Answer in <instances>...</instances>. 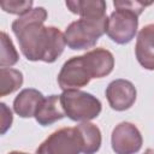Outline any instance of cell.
I'll list each match as a JSON object with an SVG mask.
<instances>
[{
    "label": "cell",
    "instance_id": "17",
    "mask_svg": "<svg viewBox=\"0 0 154 154\" xmlns=\"http://www.w3.org/2000/svg\"><path fill=\"white\" fill-rule=\"evenodd\" d=\"M0 6L4 11L13 14H25L31 10L32 1H19V0H1Z\"/></svg>",
    "mask_w": 154,
    "mask_h": 154
},
{
    "label": "cell",
    "instance_id": "16",
    "mask_svg": "<svg viewBox=\"0 0 154 154\" xmlns=\"http://www.w3.org/2000/svg\"><path fill=\"white\" fill-rule=\"evenodd\" d=\"M18 61V53L6 32L1 31V58L0 65L1 67L12 66Z\"/></svg>",
    "mask_w": 154,
    "mask_h": 154
},
{
    "label": "cell",
    "instance_id": "13",
    "mask_svg": "<svg viewBox=\"0 0 154 154\" xmlns=\"http://www.w3.org/2000/svg\"><path fill=\"white\" fill-rule=\"evenodd\" d=\"M81 141V152L83 154H94L101 146L100 129L91 123L84 122L75 126Z\"/></svg>",
    "mask_w": 154,
    "mask_h": 154
},
{
    "label": "cell",
    "instance_id": "20",
    "mask_svg": "<svg viewBox=\"0 0 154 154\" xmlns=\"http://www.w3.org/2000/svg\"><path fill=\"white\" fill-rule=\"evenodd\" d=\"M144 154H154V149H153V148H148V149L144 152Z\"/></svg>",
    "mask_w": 154,
    "mask_h": 154
},
{
    "label": "cell",
    "instance_id": "15",
    "mask_svg": "<svg viewBox=\"0 0 154 154\" xmlns=\"http://www.w3.org/2000/svg\"><path fill=\"white\" fill-rule=\"evenodd\" d=\"M23 83V75L14 69H0V96L16 91Z\"/></svg>",
    "mask_w": 154,
    "mask_h": 154
},
{
    "label": "cell",
    "instance_id": "12",
    "mask_svg": "<svg viewBox=\"0 0 154 154\" xmlns=\"http://www.w3.org/2000/svg\"><path fill=\"white\" fill-rule=\"evenodd\" d=\"M66 114L61 105L60 95H51L42 100L35 114V119L40 125L46 126L64 118Z\"/></svg>",
    "mask_w": 154,
    "mask_h": 154
},
{
    "label": "cell",
    "instance_id": "9",
    "mask_svg": "<svg viewBox=\"0 0 154 154\" xmlns=\"http://www.w3.org/2000/svg\"><path fill=\"white\" fill-rule=\"evenodd\" d=\"M84 64L91 78H101L111 73L114 66L112 53L105 48H94L83 54Z\"/></svg>",
    "mask_w": 154,
    "mask_h": 154
},
{
    "label": "cell",
    "instance_id": "2",
    "mask_svg": "<svg viewBox=\"0 0 154 154\" xmlns=\"http://www.w3.org/2000/svg\"><path fill=\"white\" fill-rule=\"evenodd\" d=\"M107 17L99 19L81 18L72 22L65 30V41L71 49H87L95 46L106 32Z\"/></svg>",
    "mask_w": 154,
    "mask_h": 154
},
{
    "label": "cell",
    "instance_id": "6",
    "mask_svg": "<svg viewBox=\"0 0 154 154\" xmlns=\"http://www.w3.org/2000/svg\"><path fill=\"white\" fill-rule=\"evenodd\" d=\"M91 76L84 64L83 55L72 57L63 65L58 75V84L65 90L79 89L89 83Z\"/></svg>",
    "mask_w": 154,
    "mask_h": 154
},
{
    "label": "cell",
    "instance_id": "1",
    "mask_svg": "<svg viewBox=\"0 0 154 154\" xmlns=\"http://www.w3.org/2000/svg\"><path fill=\"white\" fill-rule=\"evenodd\" d=\"M46 18L47 11L43 7H36L12 23V31L28 60L53 63L65 48V35L55 26H45Z\"/></svg>",
    "mask_w": 154,
    "mask_h": 154
},
{
    "label": "cell",
    "instance_id": "5",
    "mask_svg": "<svg viewBox=\"0 0 154 154\" xmlns=\"http://www.w3.org/2000/svg\"><path fill=\"white\" fill-rule=\"evenodd\" d=\"M81 141L76 128H63L54 131L37 148L36 154H79Z\"/></svg>",
    "mask_w": 154,
    "mask_h": 154
},
{
    "label": "cell",
    "instance_id": "7",
    "mask_svg": "<svg viewBox=\"0 0 154 154\" xmlns=\"http://www.w3.org/2000/svg\"><path fill=\"white\" fill-rule=\"evenodd\" d=\"M111 142L116 154H135L142 147V136L134 124L123 122L113 129Z\"/></svg>",
    "mask_w": 154,
    "mask_h": 154
},
{
    "label": "cell",
    "instance_id": "8",
    "mask_svg": "<svg viewBox=\"0 0 154 154\" xmlns=\"http://www.w3.org/2000/svg\"><path fill=\"white\" fill-rule=\"evenodd\" d=\"M106 97L109 106L116 111H125L130 108L136 100V88L126 79L112 81L106 89Z\"/></svg>",
    "mask_w": 154,
    "mask_h": 154
},
{
    "label": "cell",
    "instance_id": "10",
    "mask_svg": "<svg viewBox=\"0 0 154 154\" xmlns=\"http://www.w3.org/2000/svg\"><path fill=\"white\" fill-rule=\"evenodd\" d=\"M135 53L138 63L144 69L154 70V24H148L140 30Z\"/></svg>",
    "mask_w": 154,
    "mask_h": 154
},
{
    "label": "cell",
    "instance_id": "3",
    "mask_svg": "<svg viewBox=\"0 0 154 154\" xmlns=\"http://www.w3.org/2000/svg\"><path fill=\"white\" fill-rule=\"evenodd\" d=\"M65 114L75 122H88L101 112V102L91 94L75 89L65 90L60 95Z\"/></svg>",
    "mask_w": 154,
    "mask_h": 154
},
{
    "label": "cell",
    "instance_id": "4",
    "mask_svg": "<svg viewBox=\"0 0 154 154\" xmlns=\"http://www.w3.org/2000/svg\"><path fill=\"white\" fill-rule=\"evenodd\" d=\"M137 17L138 14L130 10L116 8L107 19L106 34L112 41L119 45L130 42L137 31Z\"/></svg>",
    "mask_w": 154,
    "mask_h": 154
},
{
    "label": "cell",
    "instance_id": "18",
    "mask_svg": "<svg viewBox=\"0 0 154 154\" xmlns=\"http://www.w3.org/2000/svg\"><path fill=\"white\" fill-rule=\"evenodd\" d=\"M153 2H143V1H129V0H116L113 1V6L116 8H125V10H130L132 12H135L136 14H141L143 12V10L152 5Z\"/></svg>",
    "mask_w": 154,
    "mask_h": 154
},
{
    "label": "cell",
    "instance_id": "21",
    "mask_svg": "<svg viewBox=\"0 0 154 154\" xmlns=\"http://www.w3.org/2000/svg\"><path fill=\"white\" fill-rule=\"evenodd\" d=\"M8 154H28V153H24V152H11Z\"/></svg>",
    "mask_w": 154,
    "mask_h": 154
},
{
    "label": "cell",
    "instance_id": "11",
    "mask_svg": "<svg viewBox=\"0 0 154 154\" xmlns=\"http://www.w3.org/2000/svg\"><path fill=\"white\" fill-rule=\"evenodd\" d=\"M43 99V95L36 89H23L13 101V109L22 118L35 117Z\"/></svg>",
    "mask_w": 154,
    "mask_h": 154
},
{
    "label": "cell",
    "instance_id": "14",
    "mask_svg": "<svg viewBox=\"0 0 154 154\" xmlns=\"http://www.w3.org/2000/svg\"><path fill=\"white\" fill-rule=\"evenodd\" d=\"M66 6L72 13L79 14L81 18L99 19L106 17V2L103 0L66 1Z\"/></svg>",
    "mask_w": 154,
    "mask_h": 154
},
{
    "label": "cell",
    "instance_id": "19",
    "mask_svg": "<svg viewBox=\"0 0 154 154\" xmlns=\"http://www.w3.org/2000/svg\"><path fill=\"white\" fill-rule=\"evenodd\" d=\"M1 134H4L12 124V113L6 107L5 103H1Z\"/></svg>",
    "mask_w": 154,
    "mask_h": 154
}]
</instances>
